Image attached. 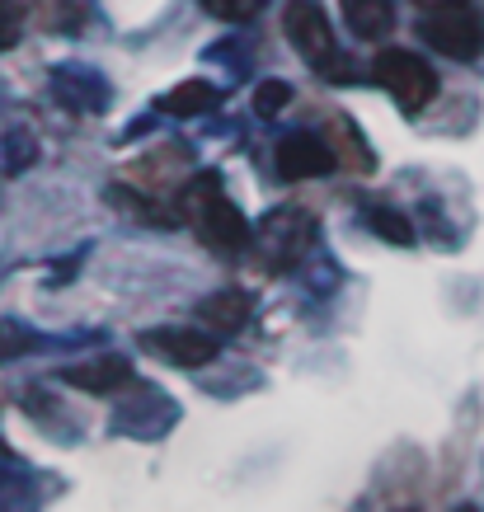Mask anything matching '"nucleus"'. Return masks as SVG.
I'll return each mask as SVG.
<instances>
[{
    "label": "nucleus",
    "mask_w": 484,
    "mask_h": 512,
    "mask_svg": "<svg viewBox=\"0 0 484 512\" xmlns=\"http://www.w3.org/2000/svg\"><path fill=\"white\" fill-rule=\"evenodd\" d=\"M287 104H292V85H287V80H264V85L254 90V113H259V118H278Z\"/></svg>",
    "instance_id": "14"
},
{
    "label": "nucleus",
    "mask_w": 484,
    "mask_h": 512,
    "mask_svg": "<svg viewBox=\"0 0 484 512\" xmlns=\"http://www.w3.org/2000/svg\"><path fill=\"white\" fill-rule=\"evenodd\" d=\"M217 99H221V94L212 90L207 80H184V85H174V90L160 99V109L174 113V118H193V113L217 109Z\"/></svg>",
    "instance_id": "11"
},
{
    "label": "nucleus",
    "mask_w": 484,
    "mask_h": 512,
    "mask_svg": "<svg viewBox=\"0 0 484 512\" xmlns=\"http://www.w3.org/2000/svg\"><path fill=\"white\" fill-rule=\"evenodd\" d=\"M419 33L433 52L452 57V62H475V57L484 52V24H480L475 10H466V0L428 10V19L419 24Z\"/></svg>",
    "instance_id": "4"
},
{
    "label": "nucleus",
    "mask_w": 484,
    "mask_h": 512,
    "mask_svg": "<svg viewBox=\"0 0 484 512\" xmlns=\"http://www.w3.org/2000/svg\"><path fill=\"white\" fill-rule=\"evenodd\" d=\"M33 348V334L24 325H15V320H0V362L5 357H19Z\"/></svg>",
    "instance_id": "15"
},
{
    "label": "nucleus",
    "mask_w": 484,
    "mask_h": 512,
    "mask_svg": "<svg viewBox=\"0 0 484 512\" xmlns=\"http://www.w3.org/2000/svg\"><path fill=\"white\" fill-rule=\"evenodd\" d=\"M184 207H188V217H193V226H198V235H203L212 249L240 254V249L254 245V226L245 221V212H240V207L221 193L217 174L193 179V188L184 193Z\"/></svg>",
    "instance_id": "1"
},
{
    "label": "nucleus",
    "mask_w": 484,
    "mask_h": 512,
    "mask_svg": "<svg viewBox=\"0 0 484 512\" xmlns=\"http://www.w3.org/2000/svg\"><path fill=\"white\" fill-rule=\"evenodd\" d=\"M62 381L76 390H90V395H113V390L132 386V362H127L123 353H104V357H90V362L66 367Z\"/></svg>",
    "instance_id": "8"
},
{
    "label": "nucleus",
    "mask_w": 484,
    "mask_h": 512,
    "mask_svg": "<svg viewBox=\"0 0 484 512\" xmlns=\"http://www.w3.org/2000/svg\"><path fill=\"white\" fill-rule=\"evenodd\" d=\"M362 217H367V231H372V235H381L386 245H400V249H405V245H414V226H409V221L400 217L395 207H367Z\"/></svg>",
    "instance_id": "13"
},
{
    "label": "nucleus",
    "mask_w": 484,
    "mask_h": 512,
    "mask_svg": "<svg viewBox=\"0 0 484 512\" xmlns=\"http://www.w3.org/2000/svg\"><path fill=\"white\" fill-rule=\"evenodd\" d=\"M282 29H287L292 47L301 52V62L311 66L315 76L334 80V85L353 76V66H348L344 47H339V38H334V29H329V19H325V10H320L315 0H287Z\"/></svg>",
    "instance_id": "2"
},
{
    "label": "nucleus",
    "mask_w": 484,
    "mask_h": 512,
    "mask_svg": "<svg viewBox=\"0 0 484 512\" xmlns=\"http://www.w3.org/2000/svg\"><path fill=\"white\" fill-rule=\"evenodd\" d=\"M278 174L287 184H301V179H325L339 156H334V146L325 137H311V132H292V137L278 141V156H273Z\"/></svg>",
    "instance_id": "6"
},
{
    "label": "nucleus",
    "mask_w": 484,
    "mask_h": 512,
    "mask_svg": "<svg viewBox=\"0 0 484 512\" xmlns=\"http://www.w3.org/2000/svg\"><path fill=\"white\" fill-rule=\"evenodd\" d=\"M254 315V301L245 292H217L207 296L203 306H198V320L207 329H217V334H235V329H245Z\"/></svg>",
    "instance_id": "9"
},
{
    "label": "nucleus",
    "mask_w": 484,
    "mask_h": 512,
    "mask_svg": "<svg viewBox=\"0 0 484 512\" xmlns=\"http://www.w3.org/2000/svg\"><path fill=\"white\" fill-rule=\"evenodd\" d=\"M376 80L395 94V104L409 113L428 109L433 99H438V71L423 62L419 52H409V47H386L381 57H376Z\"/></svg>",
    "instance_id": "3"
},
{
    "label": "nucleus",
    "mask_w": 484,
    "mask_h": 512,
    "mask_svg": "<svg viewBox=\"0 0 484 512\" xmlns=\"http://www.w3.org/2000/svg\"><path fill=\"white\" fill-rule=\"evenodd\" d=\"M315 240V217L311 212H297V207H282L273 217L264 221V259L268 268H292L311 249Z\"/></svg>",
    "instance_id": "5"
},
{
    "label": "nucleus",
    "mask_w": 484,
    "mask_h": 512,
    "mask_svg": "<svg viewBox=\"0 0 484 512\" xmlns=\"http://www.w3.org/2000/svg\"><path fill=\"white\" fill-rule=\"evenodd\" d=\"M329 137L339 141V146H334L339 165H348V170H358V174H372V170H376V156L367 151V141L358 137V127H353V123L334 118V123H329Z\"/></svg>",
    "instance_id": "12"
},
{
    "label": "nucleus",
    "mask_w": 484,
    "mask_h": 512,
    "mask_svg": "<svg viewBox=\"0 0 484 512\" xmlns=\"http://www.w3.org/2000/svg\"><path fill=\"white\" fill-rule=\"evenodd\" d=\"M423 10H438V5H456V0H419Z\"/></svg>",
    "instance_id": "18"
},
{
    "label": "nucleus",
    "mask_w": 484,
    "mask_h": 512,
    "mask_svg": "<svg viewBox=\"0 0 484 512\" xmlns=\"http://www.w3.org/2000/svg\"><path fill=\"white\" fill-rule=\"evenodd\" d=\"M203 10L226 19V24H245V19L259 10V0H203Z\"/></svg>",
    "instance_id": "16"
},
{
    "label": "nucleus",
    "mask_w": 484,
    "mask_h": 512,
    "mask_svg": "<svg viewBox=\"0 0 484 512\" xmlns=\"http://www.w3.org/2000/svg\"><path fill=\"white\" fill-rule=\"evenodd\" d=\"M141 348L174 362V367H207L221 353V343L212 334H198V329H146Z\"/></svg>",
    "instance_id": "7"
},
{
    "label": "nucleus",
    "mask_w": 484,
    "mask_h": 512,
    "mask_svg": "<svg viewBox=\"0 0 484 512\" xmlns=\"http://www.w3.org/2000/svg\"><path fill=\"white\" fill-rule=\"evenodd\" d=\"M344 19L362 43H381L395 24V10L391 0H344Z\"/></svg>",
    "instance_id": "10"
},
{
    "label": "nucleus",
    "mask_w": 484,
    "mask_h": 512,
    "mask_svg": "<svg viewBox=\"0 0 484 512\" xmlns=\"http://www.w3.org/2000/svg\"><path fill=\"white\" fill-rule=\"evenodd\" d=\"M19 38V10L10 0H0V47H10Z\"/></svg>",
    "instance_id": "17"
}]
</instances>
